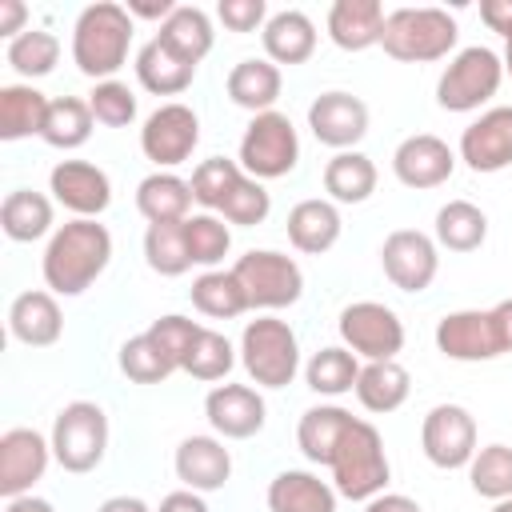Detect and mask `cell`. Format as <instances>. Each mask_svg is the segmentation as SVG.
I'll use <instances>...</instances> for the list:
<instances>
[{"label":"cell","instance_id":"43","mask_svg":"<svg viewBox=\"0 0 512 512\" xmlns=\"http://www.w3.org/2000/svg\"><path fill=\"white\" fill-rule=\"evenodd\" d=\"M120 372L132 380V384H164L172 372H180L176 364H172V356L148 336V332H140V336H128L124 344H120Z\"/></svg>","mask_w":512,"mask_h":512},{"label":"cell","instance_id":"24","mask_svg":"<svg viewBox=\"0 0 512 512\" xmlns=\"http://www.w3.org/2000/svg\"><path fill=\"white\" fill-rule=\"evenodd\" d=\"M268 512H336V488L308 468H284L268 480Z\"/></svg>","mask_w":512,"mask_h":512},{"label":"cell","instance_id":"36","mask_svg":"<svg viewBox=\"0 0 512 512\" xmlns=\"http://www.w3.org/2000/svg\"><path fill=\"white\" fill-rule=\"evenodd\" d=\"M436 244L448 252H476L488 240V216L484 208H476L472 200H448L436 212V228H432Z\"/></svg>","mask_w":512,"mask_h":512},{"label":"cell","instance_id":"47","mask_svg":"<svg viewBox=\"0 0 512 512\" xmlns=\"http://www.w3.org/2000/svg\"><path fill=\"white\" fill-rule=\"evenodd\" d=\"M268 212H272V192L260 180H252L248 172L236 180V188L220 204V216L228 224H236V228H256V224L268 220Z\"/></svg>","mask_w":512,"mask_h":512},{"label":"cell","instance_id":"5","mask_svg":"<svg viewBox=\"0 0 512 512\" xmlns=\"http://www.w3.org/2000/svg\"><path fill=\"white\" fill-rule=\"evenodd\" d=\"M240 364L256 388H288L300 372V340L288 320L256 316L240 332Z\"/></svg>","mask_w":512,"mask_h":512},{"label":"cell","instance_id":"54","mask_svg":"<svg viewBox=\"0 0 512 512\" xmlns=\"http://www.w3.org/2000/svg\"><path fill=\"white\" fill-rule=\"evenodd\" d=\"M364 512H424V508H420V500H412L404 492H380L364 504Z\"/></svg>","mask_w":512,"mask_h":512},{"label":"cell","instance_id":"9","mask_svg":"<svg viewBox=\"0 0 512 512\" xmlns=\"http://www.w3.org/2000/svg\"><path fill=\"white\" fill-rule=\"evenodd\" d=\"M300 160V136L292 128V120L284 112H260L248 120L244 136H240V156L236 164L252 176V180H280L296 168Z\"/></svg>","mask_w":512,"mask_h":512},{"label":"cell","instance_id":"14","mask_svg":"<svg viewBox=\"0 0 512 512\" xmlns=\"http://www.w3.org/2000/svg\"><path fill=\"white\" fill-rule=\"evenodd\" d=\"M436 348L448 360L480 364V360L504 356V336H500L492 308H460L436 320Z\"/></svg>","mask_w":512,"mask_h":512},{"label":"cell","instance_id":"51","mask_svg":"<svg viewBox=\"0 0 512 512\" xmlns=\"http://www.w3.org/2000/svg\"><path fill=\"white\" fill-rule=\"evenodd\" d=\"M480 20L488 24V32H500L508 40L512 36V0H484L480 4Z\"/></svg>","mask_w":512,"mask_h":512},{"label":"cell","instance_id":"46","mask_svg":"<svg viewBox=\"0 0 512 512\" xmlns=\"http://www.w3.org/2000/svg\"><path fill=\"white\" fill-rule=\"evenodd\" d=\"M244 176V168L236 164V160H228V156H208V160H200L196 164V172H192V200L204 208V212H220V204H224V196L236 188V180Z\"/></svg>","mask_w":512,"mask_h":512},{"label":"cell","instance_id":"44","mask_svg":"<svg viewBox=\"0 0 512 512\" xmlns=\"http://www.w3.org/2000/svg\"><path fill=\"white\" fill-rule=\"evenodd\" d=\"M468 484L484 500H508L512 496V448L508 444H484L476 448L468 464Z\"/></svg>","mask_w":512,"mask_h":512},{"label":"cell","instance_id":"25","mask_svg":"<svg viewBox=\"0 0 512 512\" xmlns=\"http://www.w3.org/2000/svg\"><path fill=\"white\" fill-rule=\"evenodd\" d=\"M384 4L380 0H336L328 8V40L344 52H364L384 36Z\"/></svg>","mask_w":512,"mask_h":512},{"label":"cell","instance_id":"45","mask_svg":"<svg viewBox=\"0 0 512 512\" xmlns=\"http://www.w3.org/2000/svg\"><path fill=\"white\" fill-rule=\"evenodd\" d=\"M144 260L156 276H184L192 268L188 240H184V220L180 224H148L144 232Z\"/></svg>","mask_w":512,"mask_h":512},{"label":"cell","instance_id":"52","mask_svg":"<svg viewBox=\"0 0 512 512\" xmlns=\"http://www.w3.org/2000/svg\"><path fill=\"white\" fill-rule=\"evenodd\" d=\"M24 24H28L24 0H0V36H4V40H16L20 32H28Z\"/></svg>","mask_w":512,"mask_h":512},{"label":"cell","instance_id":"55","mask_svg":"<svg viewBox=\"0 0 512 512\" xmlns=\"http://www.w3.org/2000/svg\"><path fill=\"white\" fill-rule=\"evenodd\" d=\"M124 8H128V16H132V20H160V24L176 12V4H172V0H128Z\"/></svg>","mask_w":512,"mask_h":512},{"label":"cell","instance_id":"30","mask_svg":"<svg viewBox=\"0 0 512 512\" xmlns=\"http://www.w3.org/2000/svg\"><path fill=\"white\" fill-rule=\"evenodd\" d=\"M132 68H136L140 88H148L152 96H180V92L196 80V64L180 60V56H176L168 44H160L156 36H152L148 44H140Z\"/></svg>","mask_w":512,"mask_h":512},{"label":"cell","instance_id":"40","mask_svg":"<svg viewBox=\"0 0 512 512\" xmlns=\"http://www.w3.org/2000/svg\"><path fill=\"white\" fill-rule=\"evenodd\" d=\"M4 60H8V68H12L16 76H24V80L32 84V80L48 76V72L60 64V40H56V32H48V28H28V32H20L16 40H8Z\"/></svg>","mask_w":512,"mask_h":512},{"label":"cell","instance_id":"16","mask_svg":"<svg viewBox=\"0 0 512 512\" xmlns=\"http://www.w3.org/2000/svg\"><path fill=\"white\" fill-rule=\"evenodd\" d=\"M308 128L312 136L332 152H352L368 136V104L352 92H320L308 104Z\"/></svg>","mask_w":512,"mask_h":512},{"label":"cell","instance_id":"32","mask_svg":"<svg viewBox=\"0 0 512 512\" xmlns=\"http://www.w3.org/2000/svg\"><path fill=\"white\" fill-rule=\"evenodd\" d=\"M376 180H380V172H376L372 156H364L360 148L336 152L324 164V192L332 204H364L376 192Z\"/></svg>","mask_w":512,"mask_h":512},{"label":"cell","instance_id":"28","mask_svg":"<svg viewBox=\"0 0 512 512\" xmlns=\"http://www.w3.org/2000/svg\"><path fill=\"white\" fill-rule=\"evenodd\" d=\"M192 184L176 172H148L136 184V208L148 224H180L192 216Z\"/></svg>","mask_w":512,"mask_h":512},{"label":"cell","instance_id":"60","mask_svg":"<svg viewBox=\"0 0 512 512\" xmlns=\"http://www.w3.org/2000/svg\"><path fill=\"white\" fill-rule=\"evenodd\" d=\"M492 512H512V496H508V500H496Z\"/></svg>","mask_w":512,"mask_h":512},{"label":"cell","instance_id":"49","mask_svg":"<svg viewBox=\"0 0 512 512\" xmlns=\"http://www.w3.org/2000/svg\"><path fill=\"white\" fill-rule=\"evenodd\" d=\"M200 328H204V324H196L192 316L168 312V316H160V320H152V324H148V336H152V340L172 356V364L180 368V364H184V356H188V348L196 344Z\"/></svg>","mask_w":512,"mask_h":512},{"label":"cell","instance_id":"21","mask_svg":"<svg viewBox=\"0 0 512 512\" xmlns=\"http://www.w3.org/2000/svg\"><path fill=\"white\" fill-rule=\"evenodd\" d=\"M176 480L192 492H220L232 476V452L224 448L220 436H184L176 456H172Z\"/></svg>","mask_w":512,"mask_h":512},{"label":"cell","instance_id":"33","mask_svg":"<svg viewBox=\"0 0 512 512\" xmlns=\"http://www.w3.org/2000/svg\"><path fill=\"white\" fill-rule=\"evenodd\" d=\"M0 228L16 244H32L40 236H52V200L32 188H12L0 204Z\"/></svg>","mask_w":512,"mask_h":512},{"label":"cell","instance_id":"4","mask_svg":"<svg viewBox=\"0 0 512 512\" xmlns=\"http://www.w3.org/2000/svg\"><path fill=\"white\" fill-rule=\"evenodd\" d=\"M456 36H460V24L448 8L420 4V8L388 12L380 48L400 64H432L456 48Z\"/></svg>","mask_w":512,"mask_h":512},{"label":"cell","instance_id":"11","mask_svg":"<svg viewBox=\"0 0 512 512\" xmlns=\"http://www.w3.org/2000/svg\"><path fill=\"white\" fill-rule=\"evenodd\" d=\"M200 144V116L180 104L168 100L156 112H148L144 128H140V152L156 164V172H172L176 164H184Z\"/></svg>","mask_w":512,"mask_h":512},{"label":"cell","instance_id":"57","mask_svg":"<svg viewBox=\"0 0 512 512\" xmlns=\"http://www.w3.org/2000/svg\"><path fill=\"white\" fill-rule=\"evenodd\" d=\"M96 512H152V508H148L140 496H108Z\"/></svg>","mask_w":512,"mask_h":512},{"label":"cell","instance_id":"19","mask_svg":"<svg viewBox=\"0 0 512 512\" xmlns=\"http://www.w3.org/2000/svg\"><path fill=\"white\" fill-rule=\"evenodd\" d=\"M456 156L472 168V172H504L512 164V104H496L484 108L464 132H460V148Z\"/></svg>","mask_w":512,"mask_h":512},{"label":"cell","instance_id":"26","mask_svg":"<svg viewBox=\"0 0 512 512\" xmlns=\"http://www.w3.org/2000/svg\"><path fill=\"white\" fill-rule=\"evenodd\" d=\"M260 40H264V56H268L276 68H280V64L292 68V64L312 60V52H316V24H312V16L300 12V8H280V12L268 16Z\"/></svg>","mask_w":512,"mask_h":512},{"label":"cell","instance_id":"1","mask_svg":"<svg viewBox=\"0 0 512 512\" xmlns=\"http://www.w3.org/2000/svg\"><path fill=\"white\" fill-rule=\"evenodd\" d=\"M112 264V232L96 220H68L60 224L40 256V272L52 296H80L88 292L104 268Z\"/></svg>","mask_w":512,"mask_h":512},{"label":"cell","instance_id":"23","mask_svg":"<svg viewBox=\"0 0 512 512\" xmlns=\"http://www.w3.org/2000/svg\"><path fill=\"white\" fill-rule=\"evenodd\" d=\"M284 224H288V244L304 256H324L328 248H336V240L344 232L340 208L324 196H308V200L292 204Z\"/></svg>","mask_w":512,"mask_h":512},{"label":"cell","instance_id":"27","mask_svg":"<svg viewBox=\"0 0 512 512\" xmlns=\"http://www.w3.org/2000/svg\"><path fill=\"white\" fill-rule=\"evenodd\" d=\"M224 88H228V100L236 108H248L252 116H260V112H272L276 108L280 88H284V72L268 56H248V60L232 64Z\"/></svg>","mask_w":512,"mask_h":512},{"label":"cell","instance_id":"10","mask_svg":"<svg viewBox=\"0 0 512 512\" xmlns=\"http://www.w3.org/2000/svg\"><path fill=\"white\" fill-rule=\"evenodd\" d=\"M336 332H340L344 348L356 352L364 364L396 360V352L404 348V320L396 316V308H388L380 300H352L348 308H340Z\"/></svg>","mask_w":512,"mask_h":512},{"label":"cell","instance_id":"8","mask_svg":"<svg viewBox=\"0 0 512 512\" xmlns=\"http://www.w3.org/2000/svg\"><path fill=\"white\" fill-rule=\"evenodd\" d=\"M232 272L248 296V308H256V312H280L304 296V272L288 252L252 248V252L236 256Z\"/></svg>","mask_w":512,"mask_h":512},{"label":"cell","instance_id":"56","mask_svg":"<svg viewBox=\"0 0 512 512\" xmlns=\"http://www.w3.org/2000/svg\"><path fill=\"white\" fill-rule=\"evenodd\" d=\"M492 316H496V324H500L504 352H512V296H508V300H500V304H492Z\"/></svg>","mask_w":512,"mask_h":512},{"label":"cell","instance_id":"50","mask_svg":"<svg viewBox=\"0 0 512 512\" xmlns=\"http://www.w3.org/2000/svg\"><path fill=\"white\" fill-rule=\"evenodd\" d=\"M216 16L228 32H264L268 24V4L264 0H220Z\"/></svg>","mask_w":512,"mask_h":512},{"label":"cell","instance_id":"6","mask_svg":"<svg viewBox=\"0 0 512 512\" xmlns=\"http://www.w3.org/2000/svg\"><path fill=\"white\" fill-rule=\"evenodd\" d=\"M48 440H52V460L64 472L84 476L100 468L108 452V412L96 400H72L56 412Z\"/></svg>","mask_w":512,"mask_h":512},{"label":"cell","instance_id":"3","mask_svg":"<svg viewBox=\"0 0 512 512\" xmlns=\"http://www.w3.org/2000/svg\"><path fill=\"white\" fill-rule=\"evenodd\" d=\"M328 472H332L336 496H344V500H364L368 504L372 496H380L388 488V476H392L380 428L372 420L352 416V424H348Z\"/></svg>","mask_w":512,"mask_h":512},{"label":"cell","instance_id":"34","mask_svg":"<svg viewBox=\"0 0 512 512\" xmlns=\"http://www.w3.org/2000/svg\"><path fill=\"white\" fill-rule=\"evenodd\" d=\"M156 40H160V44H168L180 60L200 64V60L212 52L216 32H212V20H208V12H204V8H196V4H176V12L160 24Z\"/></svg>","mask_w":512,"mask_h":512},{"label":"cell","instance_id":"41","mask_svg":"<svg viewBox=\"0 0 512 512\" xmlns=\"http://www.w3.org/2000/svg\"><path fill=\"white\" fill-rule=\"evenodd\" d=\"M236 360H240V348H232V340H228L224 332L200 328V336H196V344L188 348L180 372H188L192 380H208V384H212V380H224V376L236 368Z\"/></svg>","mask_w":512,"mask_h":512},{"label":"cell","instance_id":"35","mask_svg":"<svg viewBox=\"0 0 512 512\" xmlns=\"http://www.w3.org/2000/svg\"><path fill=\"white\" fill-rule=\"evenodd\" d=\"M48 96L36 84H4L0 88V140L40 136L48 120Z\"/></svg>","mask_w":512,"mask_h":512},{"label":"cell","instance_id":"38","mask_svg":"<svg viewBox=\"0 0 512 512\" xmlns=\"http://www.w3.org/2000/svg\"><path fill=\"white\" fill-rule=\"evenodd\" d=\"M356 376H360V356L348 352L344 344L316 348L304 364V380L316 396H344L356 388Z\"/></svg>","mask_w":512,"mask_h":512},{"label":"cell","instance_id":"20","mask_svg":"<svg viewBox=\"0 0 512 512\" xmlns=\"http://www.w3.org/2000/svg\"><path fill=\"white\" fill-rule=\"evenodd\" d=\"M204 416L220 440H248L264 428L268 404L252 384H216L204 396Z\"/></svg>","mask_w":512,"mask_h":512},{"label":"cell","instance_id":"17","mask_svg":"<svg viewBox=\"0 0 512 512\" xmlns=\"http://www.w3.org/2000/svg\"><path fill=\"white\" fill-rule=\"evenodd\" d=\"M52 460V440L36 428H8L0 436V496H28L36 480H44Z\"/></svg>","mask_w":512,"mask_h":512},{"label":"cell","instance_id":"18","mask_svg":"<svg viewBox=\"0 0 512 512\" xmlns=\"http://www.w3.org/2000/svg\"><path fill=\"white\" fill-rule=\"evenodd\" d=\"M456 160H460V156L448 148V140H440V136H432V132H412V136H404V140L396 144V152H392V172H396V180H400L404 188L424 192V188L448 184L452 172H456Z\"/></svg>","mask_w":512,"mask_h":512},{"label":"cell","instance_id":"31","mask_svg":"<svg viewBox=\"0 0 512 512\" xmlns=\"http://www.w3.org/2000/svg\"><path fill=\"white\" fill-rule=\"evenodd\" d=\"M348 424H352V412L348 408H340V404H316V408H308L300 416L296 444H300V452L312 464H324L328 468L332 456H336V448H340V440H344V432H348Z\"/></svg>","mask_w":512,"mask_h":512},{"label":"cell","instance_id":"29","mask_svg":"<svg viewBox=\"0 0 512 512\" xmlns=\"http://www.w3.org/2000/svg\"><path fill=\"white\" fill-rule=\"evenodd\" d=\"M352 392H356L360 408L384 416V412H396L408 400L412 376H408V368L400 360H368V364H360V376H356Z\"/></svg>","mask_w":512,"mask_h":512},{"label":"cell","instance_id":"39","mask_svg":"<svg viewBox=\"0 0 512 512\" xmlns=\"http://www.w3.org/2000/svg\"><path fill=\"white\" fill-rule=\"evenodd\" d=\"M92 128H96V116H92L88 100H80V96H60V100L48 104V120H44L40 140H44L48 148L72 152V148L88 144Z\"/></svg>","mask_w":512,"mask_h":512},{"label":"cell","instance_id":"2","mask_svg":"<svg viewBox=\"0 0 512 512\" xmlns=\"http://www.w3.org/2000/svg\"><path fill=\"white\" fill-rule=\"evenodd\" d=\"M136 20L128 16L124 4L116 0H96L88 4L76 24H72V64L88 80H116V72L128 64Z\"/></svg>","mask_w":512,"mask_h":512},{"label":"cell","instance_id":"12","mask_svg":"<svg viewBox=\"0 0 512 512\" xmlns=\"http://www.w3.org/2000/svg\"><path fill=\"white\" fill-rule=\"evenodd\" d=\"M380 268L392 280V288L400 292H424L432 288L436 272H440V244L428 232L416 228H396L384 236L380 244Z\"/></svg>","mask_w":512,"mask_h":512},{"label":"cell","instance_id":"13","mask_svg":"<svg viewBox=\"0 0 512 512\" xmlns=\"http://www.w3.org/2000/svg\"><path fill=\"white\" fill-rule=\"evenodd\" d=\"M420 448H424L428 464H436L444 472L468 468L476 456V416L464 404L428 408V416L420 424Z\"/></svg>","mask_w":512,"mask_h":512},{"label":"cell","instance_id":"37","mask_svg":"<svg viewBox=\"0 0 512 512\" xmlns=\"http://www.w3.org/2000/svg\"><path fill=\"white\" fill-rule=\"evenodd\" d=\"M192 308L196 312H204V316H212V320H236L240 312H248V296H244V288H240V280H236V272L228 268H208V272H200L196 280H192Z\"/></svg>","mask_w":512,"mask_h":512},{"label":"cell","instance_id":"48","mask_svg":"<svg viewBox=\"0 0 512 512\" xmlns=\"http://www.w3.org/2000/svg\"><path fill=\"white\" fill-rule=\"evenodd\" d=\"M88 108L104 128H128L136 120V92L124 80H100L88 92Z\"/></svg>","mask_w":512,"mask_h":512},{"label":"cell","instance_id":"15","mask_svg":"<svg viewBox=\"0 0 512 512\" xmlns=\"http://www.w3.org/2000/svg\"><path fill=\"white\" fill-rule=\"evenodd\" d=\"M48 192L60 208L72 212V220H96L112 204V180L92 160H60L48 172Z\"/></svg>","mask_w":512,"mask_h":512},{"label":"cell","instance_id":"7","mask_svg":"<svg viewBox=\"0 0 512 512\" xmlns=\"http://www.w3.org/2000/svg\"><path fill=\"white\" fill-rule=\"evenodd\" d=\"M504 84V60L488 44L460 48L436 80V104L444 112H476L484 108Z\"/></svg>","mask_w":512,"mask_h":512},{"label":"cell","instance_id":"53","mask_svg":"<svg viewBox=\"0 0 512 512\" xmlns=\"http://www.w3.org/2000/svg\"><path fill=\"white\" fill-rule=\"evenodd\" d=\"M156 512H208V504H204L200 492H192V488H176V492H168V496L160 500Z\"/></svg>","mask_w":512,"mask_h":512},{"label":"cell","instance_id":"22","mask_svg":"<svg viewBox=\"0 0 512 512\" xmlns=\"http://www.w3.org/2000/svg\"><path fill=\"white\" fill-rule=\"evenodd\" d=\"M8 332L28 348H52L64 336V312L48 288L20 292L8 304Z\"/></svg>","mask_w":512,"mask_h":512},{"label":"cell","instance_id":"58","mask_svg":"<svg viewBox=\"0 0 512 512\" xmlns=\"http://www.w3.org/2000/svg\"><path fill=\"white\" fill-rule=\"evenodd\" d=\"M4 512H56V508L28 492V496H16V500H4Z\"/></svg>","mask_w":512,"mask_h":512},{"label":"cell","instance_id":"59","mask_svg":"<svg viewBox=\"0 0 512 512\" xmlns=\"http://www.w3.org/2000/svg\"><path fill=\"white\" fill-rule=\"evenodd\" d=\"M500 60H504V76H512V36L504 40V56Z\"/></svg>","mask_w":512,"mask_h":512},{"label":"cell","instance_id":"42","mask_svg":"<svg viewBox=\"0 0 512 512\" xmlns=\"http://www.w3.org/2000/svg\"><path fill=\"white\" fill-rule=\"evenodd\" d=\"M184 240H188V256L200 268H216L228 248H232V228L220 212H192L184 220Z\"/></svg>","mask_w":512,"mask_h":512}]
</instances>
